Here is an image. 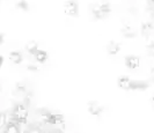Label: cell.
Here are the masks:
<instances>
[{
    "label": "cell",
    "instance_id": "6",
    "mask_svg": "<svg viewBox=\"0 0 154 133\" xmlns=\"http://www.w3.org/2000/svg\"><path fill=\"white\" fill-rule=\"evenodd\" d=\"M121 35L126 39H133L138 36V32L132 24L124 22L121 27Z\"/></svg>",
    "mask_w": 154,
    "mask_h": 133
},
{
    "label": "cell",
    "instance_id": "13",
    "mask_svg": "<svg viewBox=\"0 0 154 133\" xmlns=\"http://www.w3.org/2000/svg\"><path fill=\"white\" fill-rule=\"evenodd\" d=\"M21 132L22 131L20 128V124H17L13 119L2 128V133H21Z\"/></svg>",
    "mask_w": 154,
    "mask_h": 133
},
{
    "label": "cell",
    "instance_id": "17",
    "mask_svg": "<svg viewBox=\"0 0 154 133\" xmlns=\"http://www.w3.org/2000/svg\"><path fill=\"white\" fill-rule=\"evenodd\" d=\"M11 120H12V116L9 113H7V112H1V115H0V127L4 128Z\"/></svg>",
    "mask_w": 154,
    "mask_h": 133
},
{
    "label": "cell",
    "instance_id": "24",
    "mask_svg": "<svg viewBox=\"0 0 154 133\" xmlns=\"http://www.w3.org/2000/svg\"><path fill=\"white\" fill-rule=\"evenodd\" d=\"M54 133H64V132H63V131H60V130H56Z\"/></svg>",
    "mask_w": 154,
    "mask_h": 133
},
{
    "label": "cell",
    "instance_id": "20",
    "mask_svg": "<svg viewBox=\"0 0 154 133\" xmlns=\"http://www.w3.org/2000/svg\"><path fill=\"white\" fill-rule=\"evenodd\" d=\"M27 133H43V131L39 128L38 126H31V127L28 128Z\"/></svg>",
    "mask_w": 154,
    "mask_h": 133
},
{
    "label": "cell",
    "instance_id": "8",
    "mask_svg": "<svg viewBox=\"0 0 154 133\" xmlns=\"http://www.w3.org/2000/svg\"><path fill=\"white\" fill-rule=\"evenodd\" d=\"M151 87V83L146 80H132L130 90L131 92H145Z\"/></svg>",
    "mask_w": 154,
    "mask_h": 133
},
{
    "label": "cell",
    "instance_id": "1",
    "mask_svg": "<svg viewBox=\"0 0 154 133\" xmlns=\"http://www.w3.org/2000/svg\"><path fill=\"white\" fill-rule=\"evenodd\" d=\"M39 120L43 124H49L52 126H63L65 123V117L59 112H51L49 110H42L38 113Z\"/></svg>",
    "mask_w": 154,
    "mask_h": 133
},
{
    "label": "cell",
    "instance_id": "3",
    "mask_svg": "<svg viewBox=\"0 0 154 133\" xmlns=\"http://www.w3.org/2000/svg\"><path fill=\"white\" fill-rule=\"evenodd\" d=\"M91 13L95 20H104L111 13V6L109 2H97L92 6Z\"/></svg>",
    "mask_w": 154,
    "mask_h": 133
},
{
    "label": "cell",
    "instance_id": "25",
    "mask_svg": "<svg viewBox=\"0 0 154 133\" xmlns=\"http://www.w3.org/2000/svg\"><path fill=\"white\" fill-rule=\"evenodd\" d=\"M43 133H51V132H48V131H43Z\"/></svg>",
    "mask_w": 154,
    "mask_h": 133
},
{
    "label": "cell",
    "instance_id": "5",
    "mask_svg": "<svg viewBox=\"0 0 154 133\" xmlns=\"http://www.w3.org/2000/svg\"><path fill=\"white\" fill-rule=\"evenodd\" d=\"M104 110H106V108L97 101H89L87 104V111L93 117H100L104 112Z\"/></svg>",
    "mask_w": 154,
    "mask_h": 133
},
{
    "label": "cell",
    "instance_id": "26",
    "mask_svg": "<svg viewBox=\"0 0 154 133\" xmlns=\"http://www.w3.org/2000/svg\"><path fill=\"white\" fill-rule=\"evenodd\" d=\"M149 1H151V2H153V4H154V0H149Z\"/></svg>",
    "mask_w": 154,
    "mask_h": 133
},
{
    "label": "cell",
    "instance_id": "23",
    "mask_svg": "<svg viewBox=\"0 0 154 133\" xmlns=\"http://www.w3.org/2000/svg\"><path fill=\"white\" fill-rule=\"evenodd\" d=\"M151 104H152V107L154 108V95L151 97Z\"/></svg>",
    "mask_w": 154,
    "mask_h": 133
},
{
    "label": "cell",
    "instance_id": "19",
    "mask_svg": "<svg viewBox=\"0 0 154 133\" xmlns=\"http://www.w3.org/2000/svg\"><path fill=\"white\" fill-rule=\"evenodd\" d=\"M146 52L149 57L154 58V41H149L146 44Z\"/></svg>",
    "mask_w": 154,
    "mask_h": 133
},
{
    "label": "cell",
    "instance_id": "12",
    "mask_svg": "<svg viewBox=\"0 0 154 133\" xmlns=\"http://www.w3.org/2000/svg\"><path fill=\"white\" fill-rule=\"evenodd\" d=\"M8 59H9V62L13 64V65H20L23 62L22 52L19 51V50H13V51L9 52Z\"/></svg>",
    "mask_w": 154,
    "mask_h": 133
},
{
    "label": "cell",
    "instance_id": "10",
    "mask_svg": "<svg viewBox=\"0 0 154 133\" xmlns=\"http://www.w3.org/2000/svg\"><path fill=\"white\" fill-rule=\"evenodd\" d=\"M106 50H107V53H108L109 56L115 57V56H117L121 52L122 45H121V43H118L117 41H110L108 44H107V47H106Z\"/></svg>",
    "mask_w": 154,
    "mask_h": 133
},
{
    "label": "cell",
    "instance_id": "21",
    "mask_svg": "<svg viewBox=\"0 0 154 133\" xmlns=\"http://www.w3.org/2000/svg\"><path fill=\"white\" fill-rule=\"evenodd\" d=\"M149 74H151L152 79H154V67H152V68H151V71H149Z\"/></svg>",
    "mask_w": 154,
    "mask_h": 133
},
{
    "label": "cell",
    "instance_id": "15",
    "mask_svg": "<svg viewBox=\"0 0 154 133\" xmlns=\"http://www.w3.org/2000/svg\"><path fill=\"white\" fill-rule=\"evenodd\" d=\"M24 50L32 57L37 51L39 50V43L37 41H29L26 45H24Z\"/></svg>",
    "mask_w": 154,
    "mask_h": 133
},
{
    "label": "cell",
    "instance_id": "14",
    "mask_svg": "<svg viewBox=\"0 0 154 133\" xmlns=\"http://www.w3.org/2000/svg\"><path fill=\"white\" fill-rule=\"evenodd\" d=\"M32 58L35 59V62H36L37 64L42 65V64H45L46 62H48V59H49V53L46 52L45 50L39 49L38 51L32 56Z\"/></svg>",
    "mask_w": 154,
    "mask_h": 133
},
{
    "label": "cell",
    "instance_id": "16",
    "mask_svg": "<svg viewBox=\"0 0 154 133\" xmlns=\"http://www.w3.org/2000/svg\"><path fill=\"white\" fill-rule=\"evenodd\" d=\"M16 8L19 9V11H21V12H29L30 11V6H29V4H28V1H26V0H17L16 1Z\"/></svg>",
    "mask_w": 154,
    "mask_h": 133
},
{
    "label": "cell",
    "instance_id": "22",
    "mask_svg": "<svg viewBox=\"0 0 154 133\" xmlns=\"http://www.w3.org/2000/svg\"><path fill=\"white\" fill-rule=\"evenodd\" d=\"M5 43V34H1V44Z\"/></svg>",
    "mask_w": 154,
    "mask_h": 133
},
{
    "label": "cell",
    "instance_id": "4",
    "mask_svg": "<svg viewBox=\"0 0 154 133\" xmlns=\"http://www.w3.org/2000/svg\"><path fill=\"white\" fill-rule=\"evenodd\" d=\"M63 11L65 15L69 17H77L79 15V4L75 0H67L63 6Z\"/></svg>",
    "mask_w": 154,
    "mask_h": 133
},
{
    "label": "cell",
    "instance_id": "11",
    "mask_svg": "<svg viewBox=\"0 0 154 133\" xmlns=\"http://www.w3.org/2000/svg\"><path fill=\"white\" fill-rule=\"evenodd\" d=\"M131 82L132 79L128 75H122V77H118V79H117V86L122 90H130Z\"/></svg>",
    "mask_w": 154,
    "mask_h": 133
},
{
    "label": "cell",
    "instance_id": "18",
    "mask_svg": "<svg viewBox=\"0 0 154 133\" xmlns=\"http://www.w3.org/2000/svg\"><path fill=\"white\" fill-rule=\"evenodd\" d=\"M27 71L28 72H30V73H37V72H39L41 71V66H39V64H28L27 65Z\"/></svg>",
    "mask_w": 154,
    "mask_h": 133
},
{
    "label": "cell",
    "instance_id": "9",
    "mask_svg": "<svg viewBox=\"0 0 154 133\" xmlns=\"http://www.w3.org/2000/svg\"><path fill=\"white\" fill-rule=\"evenodd\" d=\"M140 34L141 36L148 38L152 34H154V22L153 21H144L140 26Z\"/></svg>",
    "mask_w": 154,
    "mask_h": 133
},
{
    "label": "cell",
    "instance_id": "7",
    "mask_svg": "<svg viewBox=\"0 0 154 133\" xmlns=\"http://www.w3.org/2000/svg\"><path fill=\"white\" fill-rule=\"evenodd\" d=\"M124 65H125V67L128 70H131V71L137 70L139 67V65H140V58L134 55L126 56L125 59H124Z\"/></svg>",
    "mask_w": 154,
    "mask_h": 133
},
{
    "label": "cell",
    "instance_id": "2",
    "mask_svg": "<svg viewBox=\"0 0 154 133\" xmlns=\"http://www.w3.org/2000/svg\"><path fill=\"white\" fill-rule=\"evenodd\" d=\"M11 116H12V119L16 122L17 124H20V125L26 124L28 122V116H29L28 105L23 102L16 103L11 111Z\"/></svg>",
    "mask_w": 154,
    "mask_h": 133
}]
</instances>
